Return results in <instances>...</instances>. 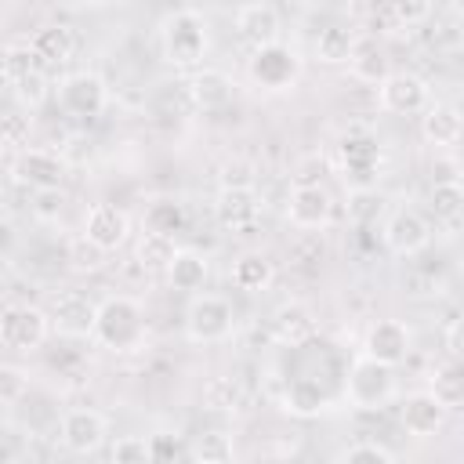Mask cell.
Instances as JSON below:
<instances>
[{"label":"cell","instance_id":"obj_44","mask_svg":"<svg viewBox=\"0 0 464 464\" xmlns=\"http://www.w3.org/2000/svg\"><path fill=\"white\" fill-rule=\"evenodd\" d=\"M149 453H152V460H174V457H185V446L178 435L156 431V435H149Z\"/></svg>","mask_w":464,"mask_h":464},{"label":"cell","instance_id":"obj_1","mask_svg":"<svg viewBox=\"0 0 464 464\" xmlns=\"http://www.w3.org/2000/svg\"><path fill=\"white\" fill-rule=\"evenodd\" d=\"M91 337L112 355L141 352L145 341H149L145 308L127 294H112V297L98 301V315H94V334Z\"/></svg>","mask_w":464,"mask_h":464},{"label":"cell","instance_id":"obj_28","mask_svg":"<svg viewBox=\"0 0 464 464\" xmlns=\"http://www.w3.org/2000/svg\"><path fill=\"white\" fill-rule=\"evenodd\" d=\"M428 199H431L435 225H442L450 236H457L460 218H464V188H460V181H435Z\"/></svg>","mask_w":464,"mask_h":464},{"label":"cell","instance_id":"obj_25","mask_svg":"<svg viewBox=\"0 0 464 464\" xmlns=\"http://www.w3.org/2000/svg\"><path fill=\"white\" fill-rule=\"evenodd\" d=\"M312 334H315V319L301 301H290L272 315V337L286 348H301Z\"/></svg>","mask_w":464,"mask_h":464},{"label":"cell","instance_id":"obj_33","mask_svg":"<svg viewBox=\"0 0 464 464\" xmlns=\"http://www.w3.org/2000/svg\"><path fill=\"white\" fill-rule=\"evenodd\" d=\"M174 250H178L174 236H160V232H149V228H141V236H138V243H134V257H138V265L149 268V272H167Z\"/></svg>","mask_w":464,"mask_h":464},{"label":"cell","instance_id":"obj_31","mask_svg":"<svg viewBox=\"0 0 464 464\" xmlns=\"http://www.w3.org/2000/svg\"><path fill=\"white\" fill-rule=\"evenodd\" d=\"M348 72H352L359 83H373V87H377V83L392 72V62H388V54H384L377 44L359 40L355 51H352V58H348Z\"/></svg>","mask_w":464,"mask_h":464},{"label":"cell","instance_id":"obj_26","mask_svg":"<svg viewBox=\"0 0 464 464\" xmlns=\"http://www.w3.org/2000/svg\"><path fill=\"white\" fill-rule=\"evenodd\" d=\"M29 47L40 58V65H65L76 51V36L69 25H40L29 36Z\"/></svg>","mask_w":464,"mask_h":464},{"label":"cell","instance_id":"obj_39","mask_svg":"<svg viewBox=\"0 0 464 464\" xmlns=\"http://www.w3.org/2000/svg\"><path fill=\"white\" fill-rule=\"evenodd\" d=\"M11 87H14V98H18V102H25L29 109H36V105L47 98V76H44V69L25 72V76H22V80H14Z\"/></svg>","mask_w":464,"mask_h":464},{"label":"cell","instance_id":"obj_21","mask_svg":"<svg viewBox=\"0 0 464 464\" xmlns=\"http://www.w3.org/2000/svg\"><path fill=\"white\" fill-rule=\"evenodd\" d=\"M420 112H424V116H420V134H424L428 145H435V149H453V145L460 141L464 123H460V109H457L453 102H428Z\"/></svg>","mask_w":464,"mask_h":464},{"label":"cell","instance_id":"obj_4","mask_svg":"<svg viewBox=\"0 0 464 464\" xmlns=\"http://www.w3.org/2000/svg\"><path fill=\"white\" fill-rule=\"evenodd\" d=\"M304 72V58L283 44V40H272L265 47H254L250 58H246V76L254 87L268 91V94H283V91H294L297 80Z\"/></svg>","mask_w":464,"mask_h":464},{"label":"cell","instance_id":"obj_13","mask_svg":"<svg viewBox=\"0 0 464 464\" xmlns=\"http://www.w3.org/2000/svg\"><path fill=\"white\" fill-rule=\"evenodd\" d=\"M11 178L25 188H62L69 178V163L65 156L51 152V149H22L11 163Z\"/></svg>","mask_w":464,"mask_h":464},{"label":"cell","instance_id":"obj_36","mask_svg":"<svg viewBox=\"0 0 464 464\" xmlns=\"http://www.w3.org/2000/svg\"><path fill=\"white\" fill-rule=\"evenodd\" d=\"M109 460H112V464H145V460H152V453H149V435H120V439L109 446Z\"/></svg>","mask_w":464,"mask_h":464},{"label":"cell","instance_id":"obj_46","mask_svg":"<svg viewBox=\"0 0 464 464\" xmlns=\"http://www.w3.org/2000/svg\"><path fill=\"white\" fill-rule=\"evenodd\" d=\"M76 4H83V7H105V4H112V0H76Z\"/></svg>","mask_w":464,"mask_h":464},{"label":"cell","instance_id":"obj_34","mask_svg":"<svg viewBox=\"0 0 464 464\" xmlns=\"http://www.w3.org/2000/svg\"><path fill=\"white\" fill-rule=\"evenodd\" d=\"M33 69H44V65H40V58L33 54L29 40H25V44H11V47H4V54H0V72H4L7 83L22 80V76L33 72Z\"/></svg>","mask_w":464,"mask_h":464},{"label":"cell","instance_id":"obj_41","mask_svg":"<svg viewBox=\"0 0 464 464\" xmlns=\"http://www.w3.org/2000/svg\"><path fill=\"white\" fill-rule=\"evenodd\" d=\"M102 261H105V250H98V246L87 243L83 236L72 239V246H69V265H72L76 272H94V268H102Z\"/></svg>","mask_w":464,"mask_h":464},{"label":"cell","instance_id":"obj_35","mask_svg":"<svg viewBox=\"0 0 464 464\" xmlns=\"http://www.w3.org/2000/svg\"><path fill=\"white\" fill-rule=\"evenodd\" d=\"M334 460L337 464H392L395 460V450H388L384 442H373V439H359V442L344 446Z\"/></svg>","mask_w":464,"mask_h":464},{"label":"cell","instance_id":"obj_15","mask_svg":"<svg viewBox=\"0 0 464 464\" xmlns=\"http://www.w3.org/2000/svg\"><path fill=\"white\" fill-rule=\"evenodd\" d=\"M87 243H94L105 254H116L130 239V214L116 203H91L83 214V232Z\"/></svg>","mask_w":464,"mask_h":464},{"label":"cell","instance_id":"obj_24","mask_svg":"<svg viewBox=\"0 0 464 464\" xmlns=\"http://www.w3.org/2000/svg\"><path fill=\"white\" fill-rule=\"evenodd\" d=\"M207 276H210V265H207V257L199 250H192V246H178L174 250V257L167 265V279H170L174 290L196 294V290H203Z\"/></svg>","mask_w":464,"mask_h":464},{"label":"cell","instance_id":"obj_37","mask_svg":"<svg viewBox=\"0 0 464 464\" xmlns=\"http://www.w3.org/2000/svg\"><path fill=\"white\" fill-rule=\"evenodd\" d=\"M29 130H33V116L22 112V109H7L0 112V145L7 149H18L29 141Z\"/></svg>","mask_w":464,"mask_h":464},{"label":"cell","instance_id":"obj_11","mask_svg":"<svg viewBox=\"0 0 464 464\" xmlns=\"http://www.w3.org/2000/svg\"><path fill=\"white\" fill-rule=\"evenodd\" d=\"M286 221L301 232H319L334 221V196L319 181H294L286 196Z\"/></svg>","mask_w":464,"mask_h":464},{"label":"cell","instance_id":"obj_5","mask_svg":"<svg viewBox=\"0 0 464 464\" xmlns=\"http://www.w3.org/2000/svg\"><path fill=\"white\" fill-rule=\"evenodd\" d=\"M236 334V308L221 294H188L185 308V337L192 344H221Z\"/></svg>","mask_w":464,"mask_h":464},{"label":"cell","instance_id":"obj_38","mask_svg":"<svg viewBox=\"0 0 464 464\" xmlns=\"http://www.w3.org/2000/svg\"><path fill=\"white\" fill-rule=\"evenodd\" d=\"M29 392V373L22 366H11V362H0V406H14L22 402Z\"/></svg>","mask_w":464,"mask_h":464},{"label":"cell","instance_id":"obj_12","mask_svg":"<svg viewBox=\"0 0 464 464\" xmlns=\"http://www.w3.org/2000/svg\"><path fill=\"white\" fill-rule=\"evenodd\" d=\"M381 239L395 257H413L431 243V221L417 207H395L381 228Z\"/></svg>","mask_w":464,"mask_h":464},{"label":"cell","instance_id":"obj_42","mask_svg":"<svg viewBox=\"0 0 464 464\" xmlns=\"http://www.w3.org/2000/svg\"><path fill=\"white\" fill-rule=\"evenodd\" d=\"M62 207H65V192L62 188H36L33 192V214L40 221H58Z\"/></svg>","mask_w":464,"mask_h":464},{"label":"cell","instance_id":"obj_2","mask_svg":"<svg viewBox=\"0 0 464 464\" xmlns=\"http://www.w3.org/2000/svg\"><path fill=\"white\" fill-rule=\"evenodd\" d=\"M160 47L174 69H196L210 51V22L196 7H178L160 22Z\"/></svg>","mask_w":464,"mask_h":464},{"label":"cell","instance_id":"obj_9","mask_svg":"<svg viewBox=\"0 0 464 464\" xmlns=\"http://www.w3.org/2000/svg\"><path fill=\"white\" fill-rule=\"evenodd\" d=\"M51 337L47 312L36 304H7L0 312V344L11 352H36Z\"/></svg>","mask_w":464,"mask_h":464},{"label":"cell","instance_id":"obj_14","mask_svg":"<svg viewBox=\"0 0 464 464\" xmlns=\"http://www.w3.org/2000/svg\"><path fill=\"white\" fill-rule=\"evenodd\" d=\"M431 102V87L417 72H388L377 83V105L392 116H417Z\"/></svg>","mask_w":464,"mask_h":464},{"label":"cell","instance_id":"obj_23","mask_svg":"<svg viewBox=\"0 0 464 464\" xmlns=\"http://www.w3.org/2000/svg\"><path fill=\"white\" fill-rule=\"evenodd\" d=\"M334 406V395L326 392V384H319L315 377H290L286 395H283V410L294 417H319Z\"/></svg>","mask_w":464,"mask_h":464},{"label":"cell","instance_id":"obj_22","mask_svg":"<svg viewBox=\"0 0 464 464\" xmlns=\"http://www.w3.org/2000/svg\"><path fill=\"white\" fill-rule=\"evenodd\" d=\"M228 279H232V286L243 290V294H265V290L276 283V265H272L268 254L246 250V254H239V257L228 265Z\"/></svg>","mask_w":464,"mask_h":464},{"label":"cell","instance_id":"obj_8","mask_svg":"<svg viewBox=\"0 0 464 464\" xmlns=\"http://www.w3.org/2000/svg\"><path fill=\"white\" fill-rule=\"evenodd\" d=\"M54 98H58V109L65 116H72V120H94L109 105V87H105V80L98 72L80 69V72H69V76L58 80Z\"/></svg>","mask_w":464,"mask_h":464},{"label":"cell","instance_id":"obj_45","mask_svg":"<svg viewBox=\"0 0 464 464\" xmlns=\"http://www.w3.org/2000/svg\"><path fill=\"white\" fill-rule=\"evenodd\" d=\"M221 185H254V167L246 160H228L221 167Z\"/></svg>","mask_w":464,"mask_h":464},{"label":"cell","instance_id":"obj_32","mask_svg":"<svg viewBox=\"0 0 464 464\" xmlns=\"http://www.w3.org/2000/svg\"><path fill=\"white\" fill-rule=\"evenodd\" d=\"M185 457L196 464H228L236 457V446H232L228 431H199L185 446Z\"/></svg>","mask_w":464,"mask_h":464},{"label":"cell","instance_id":"obj_6","mask_svg":"<svg viewBox=\"0 0 464 464\" xmlns=\"http://www.w3.org/2000/svg\"><path fill=\"white\" fill-rule=\"evenodd\" d=\"M337 167L344 174V185L355 188H373L384 170V152L370 130H348L337 141Z\"/></svg>","mask_w":464,"mask_h":464},{"label":"cell","instance_id":"obj_18","mask_svg":"<svg viewBox=\"0 0 464 464\" xmlns=\"http://www.w3.org/2000/svg\"><path fill=\"white\" fill-rule=\"evenodd\" d=\"M446 417H450V410H446L431 392H413V395H406V399L399 402V420H402V428H406L413 439H431V435H439L442 424H446Z\"/></svg>","mask_w":464,"mask_h":464},{"label":"cell","instance_id":"obj_7","mask_svg":"<svg viewBox=\"0 0 464 464\" xmlns=\"http://www.w3.org/2000/svg\"><path fill=\"white\" fill-rule=\"evenodd\" d=\"M44 312H47L51 334L69 337V341H87V337L94 334L98 301H94V297H87L83 290H54Z\"/></svg>","mask_w":464,"mask_h":464},{"label":"cell","instance_id":"obj_10","mask_svg":"<svg viewBox=\"0 0 464 464\" xmlns=\"http://www.w3.org/2000/svg\"><path fill=\"white\" fill-rule=\"evenodd\" d=\"M58 439L69 453L76 457H91L105 446L109 439V420L105 413L91 410V406H76V410H65L62 420H58Z\"/></svg>","mask_w":464,"mask_h":464},{"label":"cell","instance_id":"obj_30","mask_svg":"<svg viewBox=\"0 0 464 464\" xmlns=\"http://www.w3.org/2000/svg\"><path fill=\"white\" fill-rule=\"evenodd\" d=\"M428 392L453 413V410H460V402H464V370H460V362L450 355L442 366H435L431 370V381H428Z\"/></svg>","mask_w":464,"mask_h":464},{"label":"cell","instance_id":"obj_43","mask_svg":"<svg viewBox=\"0 0 464 464\" xmlns=\"http://www.w3.org/2000/svg\"><path fill=\"white\" fill-rule=\"evenodd\" d=\"M388 4H392L395 22H402V25H420L431 14V0H388Z\"/></svg>","mask_w":464,"mask_h":464},{"label":"cell","instance_id":"obj_16","mask_svg":"<svg viewBox=\"0 0 464 464\" xmlns=\"http://www.w3.org/2000/svg\"><path fill=\"white\" fill-rule=\"evenodd\" d=\"M214 218L228 232H250L261 221V196L254 185H221L214 196Z\"/></svg>","mask_w":464,"mask_h":464},{"label":"cell","instance_id":"obj_20","mask_svg":"<svg viewBox=\"0 0 464 464\" xmlns=\"http://www.w3.org/2000/svg\"><path fill=\"white\" fill-rule=\"evenodd\" d=\"M185 91H188V102L192 109H221L232 102V76L225 69H210V65H196V72L185 80Z\"/></svg>","mask_w":464,"mask_h":464},{"label":"cell","instance_id":"obj_40","mask_svg":"<svg viewBox=\"0 0 464 464\" xmlns=\"http://www.w3.org/2000/svg\"><path fill=\"white\" fill-rule=\"evenodd\" d=\"M203 399H207L210 410H236V402H239V388H236V381H228V377H214V381L207 384Z\"/></svg>","mask_w":464,"mask_h":464},{"label":"cell","instance_id":"obj_17","mask_svg":"<svg viewBox=\"0 0 464 464\" xmlns=\"http://www.w3.org/2000/svg\"><path fill=\"white\" fill-rule=\"evenodd\" d=\"M362 352L373 355L377 362L402 366V362L410 359V352H413V330H410L402 319H377V323H370V330H366Z\"/></svg>","mask_w":464,"mask_h":464},{"label":"cell","instance_id":"obj_3","mask_svg":"<svg viewBox=\"0 0 464 464\" xmlns=\"http://www.w3.org/2000/svg\"><path fill=\"white\" fill-rule=\"evenodd\" d=\"M348 410H359V413H377L384 410L395 395H399V384H395V366L388 362H377L373 355H355L352 366L344 370V388H341Z\"/></svg>","mask_w":464,"mask_h":464},{"label":"cell","instance_id":"obj_19","mask_svg":"<svg viewBox=\"0 0 464 464\" xmlns=\"http://www.w3.org/2000/svg\"><path fill=\"white\" fill-rule=\"evenodd\" d=\"M283 25H279V14L272 4H243L236 11V36L254 51V47H265L272 40H279Z\"/></svg>","mask_w":464,"mask_h":464},{"label":"cell","instance_id":"obj_29","mask_svg":"<svg viewBox=\"0 0 464 464\" xmlns=\"http://www.w3.org/2000/svg\"><path fill=\"white\" fill-rule=\"evenodd\" d=\"M355 44H359L355 29H348V25L334 22V25L319 29V36H315V58H319L323 65H348V58H352Z\"/></svg>","mask_w":464,"mask_h":464},{"label":"cell","instance_id":"obj_27","mask_svg":"<svg viewBox=\"0 0 464 464\" xmlns=\"http://www.w3.org/2000/svg\"><path fill=\"white\" fill-rule=\"evenodd\" d=\"M141 228L149 232H160V236H181L188 228V207L178 199V196H160L145 207L141 214Z\"/></svg>","mask_w":464,"mask_h":464}]
</instances>
